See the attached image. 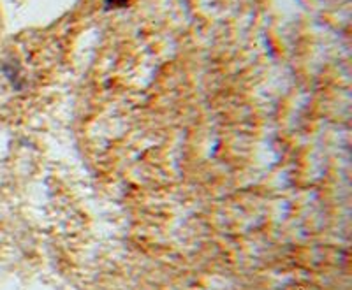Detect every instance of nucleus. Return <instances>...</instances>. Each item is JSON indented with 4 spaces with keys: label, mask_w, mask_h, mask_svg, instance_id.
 I'll return each instance as SVG.
<instances>
[{
    "label": "nucleus",
    "mask_w": 352,
    "mask_h": 290,
    "mask_svg": "<svg viewBox=\"0 0 352 290\" xmlns=\"http://www.w3.org/2000/svg\"><path fill=\"white\" fill-rule=\"evenodd\" d=\"M129 0H106V8H124Z\"/></svg>",
    "instance_id": "nucleus-1"
}]
</instances>
